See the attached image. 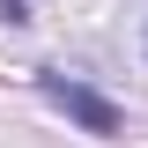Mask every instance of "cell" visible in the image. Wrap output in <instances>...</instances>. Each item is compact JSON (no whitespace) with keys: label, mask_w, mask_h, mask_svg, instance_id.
<instances>
[{"label":"cell","mask_w":148,"mask_h":148,"mask_svg":"<svg viewBox=\"0 0 148 148\" xmlns=\"http://www.w3.org/2000/svg\"><path fill=\"white\" fill-rule=\"evenodd\" d=\"M37 89L52 96L82 133H96V141H119V133H126V111L111 104L96 82H82V74H67V67H37Z\"/></svg>","instance_id":"1"},{"label":"cell","mask_w":148,"mask_h":148,"mask_svg":"<svg viewBox=\"0 0 148 148\" xmlns=\"http://www.w3.org/2000/svg\"><path fill=\"white\" fill-rule=\"evenodd\" d=\"M141 52H148V30H141Z\"/></svg>","instance_id":"2"}]
</instances>
